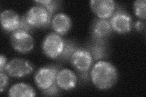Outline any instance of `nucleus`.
I'll return each mask as SVG.
<instances>
[{
    "instance_id": "obj_1",
    "label": "nucleus",
    "mask_w": 146,
    "mask_h": 97,
    "mask_svg": "<svg viewBox=\"0 0 146 97\" xmlns=\"http://www.w3.org/2000/svg\"><path fill=\"white\" fill-rule=\"evenodd\" d=\"M118 73L111 63L106 61H99L96 63L90 72L93 84L100 90L110 89L116 84Z\"/></svg>"
},
{
    "instance_id": "obj_2",
    "label": "nucleus",
    "mask_w": 146,
    "mask_h": 97,
    "mask_svg": "<svg viewBox=\"0 0 146 97\" xmlns=\"http://www.w3.org/2000/svg\"><path fill=\"white\" fill-rule=\"evenodd\" d=\"M65 41L60 35L53 32L49 34L43 40L42 50L46 56L50 58H59L63 51Z\"/></svg>"
},
{
    "instance_id": "obj_3",
    "label": "nucleus",
    "mask_w": 146,
    "mask_h": 97,
    "mask_svg": "<svg viewBox=\"0 0 146 97\" xmlns=\"http://www.w3.org/2000/svg\"><path fill=\"white\" fill-rule=\"evenodd\" d=\"M11 43L16 51L26 53L31 52L34 46V39L28 32L18 29L12 32Z\"/></svg>"
},
{
    "instance_id": "obj_4",
    "label": "nucleus",
    "mask_w": 146,
    "mask_h": 97,
    "mask_svg": "<svg viewBox=\"0 0 146 97\" xmlns=\"http://www.w3.org/2000/svg\"><path fill=\"white\" fill-rule=\"evenodd\" d=\"M26 15V20L33 27H43L51 22V16L46 9L41 6L31 7Z\"/></svg>"
},
{
    "instance_id": "obj_5",
    "label": "nucleus",
    "mask_w": 146,
    "mask_h": 97,
    "mask_svg": "<svg viewBox=\"0 0 146 97\" xmlns=\"http://www.w3.org/2000/svg\"><path fill=\"white\" fill-rule=\"evenodd\" d=\"M33 66L26 59L15 58L9 61L4 69L9 75L14 78H21L29 75L33 71Z\"/></svg>"
},
{
    "instance_id": "obj_6",
    "label": "nucleus",
    "mask_w": 146,
    "mask_h": 97,
    "mask_svg": "<svg viewBox=\"0 0 146 97\" xmlns=\"http://www.w3.org/2000/svg\"><path fill=\"white\" fill-rule=\"evenodd\" d=\"M58 69L53 66L40 68L35 75V84L41 90H45L56 82Z\"/></svg>"
},
{
    "instance_id": "obj_7",
    "label": "nucleus",
    "mask_w": 146,
    "mask_h": 97,
    "mask_svg": "<svg viewBox=\"0 0 146 97\" xmlns=\"http://www.w3.org/2000/svg\"><path fill=\"white\" fill-rule=\"evenodd\" d=\"M72 65L80 73L88 72L93 62L92 55L89 50L77 48L70 59Z\"/></svg>"
},
{
    "instance_id": "obj_8",
    "label": "nucleus",
    "mask_w": 146,
    "mask_h": 97,
    "mask_svg": "<svg viewBox=\"0 0 146 97\" xmlns=\"http://www.w3.org/2000/svg\"><path fill=\"white\" fill-rule=\"evenodd\" d=\"M110 22L112 29L118 34L128 33L131 29V17L129 13L123 11H117L114 13Z\"/></svg>"
},
{
    "instance_id": "obj_9",
    "label": "nucleus",
    "mask_w": 146,
    "mask_h": 97,
    "mask_svg": "<svg viewBox=\"0 0 146 97\" xmlns=\"http://www.w3.org/2000/svg\"><path fill=\"white\" fill-rule=\"evenodd\" d=\"M116 4L113 0H92L90 7L94 14L100 19L111 17L115 11Z\"/></svg>"
},
{
    "instance_id": "obj_10",
    "label": "nucleus",
    "mask_w": 146,
    "mask_h": 97,
    "mask_svg": "<svg viewBox=\"0 0 146 97\" xmlns=\"http://www.w3.org/2000/svg\"><path fill=\"white\" fill-rule=\"evenodd\" d=\"M77 82V77L74 72L68 69L59 71L56 76V83L59 89L70 90L74 89Z\"/></svg>"
},
{
    "instance_id": "obj_11",
    "label": "nucleus",
    "mask_w": 146,
    "mask_h": 97,
    "mask_svg": "<svg viewBox=\"0 0 146 97\" xmlns=\"http://www.w3.org/2000/svg\"><path fill=\"white\" fill-rule=\"evenodd\" d=\"M112 28L110 21L107 19H96L91 27V34L98 41H104V40L110 35Z\"/></svg>"
},
{
    "instance_id": "obj_12",
    "label": "nucleus",
    "mask_w": 146,
    "mask_h": 97,
    "mask_svg": "<svg viewBox=\"0 0 146 97\" xmlns=\"http://www.w3.org/2000/svg\"><path fill=\"white\" fill-rule=\"evenodd\" d=\"M3 29L8 32H14L19 29L21 18L15 12L11 10L3 11L0 16Z\"/></svg>"
},
{
    "instance_id": "obj_13",
    "label": "nucleus",
    "mask_w": 146,
    "mask_h": 97,
    "mask_svg": "<svg viewBox=\"0 0 146 97\" xmlns=\"http://www.w3.org/2000/svg\"><path fill=\"white\" fill-rule=\"evenodd\" d=\"M71 25L70 17L63 13H58L51 20L52 28L58 35H65L70 30Z\"/></svg>"
},
{
    "instance_id": "obj_14",
    "label": "nucleus",
    "mask_w": 146,
    "mask_h": 97,
    "mask_svg": "<svg viewBox=\"0 0 146 97\" xmlns=\"http://www.w3.org/2000/svg\"><path fill=\"white\" fill-rule=\"evenodd\" d=\"M8 95L11 97H33L36 96L35 92L31 86L23 82L17 83L13 85L8 92Z\"/></svg>"
},
{
    "instance_id": "obj_15",
    "label": "nucleus",
    "mask_w": 146,
    "mask_h": 97,
    "mask_svg": "<svg viewBox=\"0 0 146 97\" xmlns=\"http://www.w3.org/2000/svg\"><path fill=\"white\" fill-rule=\"evenodd\" d=\"M89 52L92 55L93 59L96 61L105 58L107 55V49L104 41H96V43L90 47Z\"/></svg>"
},
{
    "instance_id": "obj_16",
    "label": "nucleus",
    "mask_w": 146,
    "mask_h": 97,
    "mask_svg": "<svg viewBox=\"0 0 146 97\" xmlns=\"http://www.w3.org/2000/svg\"><path fill=\"white\" fill-rule=\"evenodd\" d=\"M146 1L145 0L136 1L133 4L135 15L140 19L145 20L146 17Z\"/></svg>"
},
{
    "instance_id": "obj_17",
    "label": "nucleus",
    "mask_w": 146,
    "mask_h": 97,
    "mask_svg": "<svg viewBox=\"0 0 146 97\" xmlns=\"http://www.w3.org/2000/svg\"><path fill=\"white\" fill-rule=\"evenodd\" d=\"M35 3L40 4L41 6L46 9L49 15L52 16V14L56 11L58 6V2L53 0H42V1H35Z\"/></svg>"
},
{
    "instance_id": "obj_18",
    "label": "nucleus",
    "mask_w": 146,
    "mask_h": 97,
    "mask_svg": "<svg viewBox=\"0 0 146 97\" xmlns=\"http://www.w3.org/2000/svg\"><path fill=\"white\" fill-rule=\"evenodd\" d=\"M77 49L76 45L71 41H65V47H64L63 51L59 58H61L63 59L70 60L72 55Z\"/></svg>"
},
{
    "instance_id": "obj_19",
    "label": "nucleus",
    "mask_w": 146,
    "mask_h": 97,
    "mask_svg": "<svg viewBox=\"0 0 146 97\" xmlns=\"http://www.w3.org/2000/svg\"><path fill=\"white\" fill-rule=\"evenodd\" d=\"M59 92V87L55 82L54 84L49 88L43 90V95L44 96H54L56 95Z\"/></svg>"
},
{
    "instance_id": "obj_20",
    "label": "nucleus",
    "mask_w": 146,
    "mask_h": 97,
    "mask_svg": "<svg viewBox=\"0 0 146 97\" xmlns=\"http://www.w3.org/2000/svg\"><path fill=\"white\" fill-rule=\"evenodd\" d=\"M9 78L5 73L0 72V91L2 93L8 84Z\"/></svg>"
},
{
    "instance_id": "obj_21",
    "label": "nucleus",
    "mask_w": 146,
    "mask_h": 97,
    "mask_svg": "<svg viewBox=\"0 0 146 97\" xmlns=\"http://www.w3.org/2000/svg\"><path fill=\"white\" fill-rule=\"evenodd\" d=\"M33 27H32L29 24L28 22L27 21L26 18V15H24L21 18V23H20V26L19 29H21V30H25V31L29 32L32 30V29H33Z\"/></svg>"
},
{
    "instance_id": "obj_22",
    "label": "nucleus",
    "mask_w": 146,
    "mask_h": 97,
    "mask_svg": "<svg viewBox=\"0 0 146 97\" xmlns=\"http://www.w3.org/2000/svg\"><path fill=\"white\" fill-rule=\"evenodd\" d=\"M7 64L6 58L4 55H1V57H0V72H3V70H4Z\"/></svg>"
},
{
    "instance_id": "obj_23",
    "label": "nucleus",
    "mask_w": 146,
    "mask_h": 97,
    "mask_svg": "<svg viewBox=\"0 0 146 97\" xmlns=\"http://www.w3.org/2000/svg\"><path fill=\"white\" fill-rule=\"evenodd\" d=\"M135 28H136V29L137 30H138V31H141V30H142L144 29V22L143 21H138L135 23Z\"/></svg>"
}]
</instances>
